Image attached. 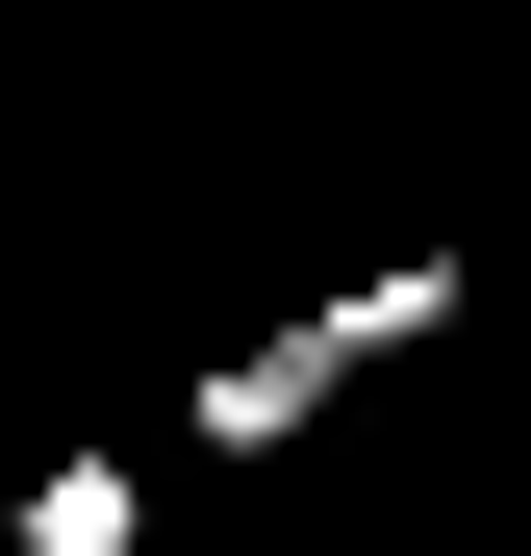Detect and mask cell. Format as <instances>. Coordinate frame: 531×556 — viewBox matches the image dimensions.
Returning <instances> with one entry per match:
<instances>
[{
    "instance_id": "obj_1",
    "label": "cell",
    "mask_w": 531,
    "mask_h": 556,
    "mask_svg": "<svg viewBox=\"0 0 531 556\" xmlns=\"http://www.w3.org/2000/svg\"><path fill=\"white\" fill-rule=\"evenodd\" d=\"M329 405H354V354H329V329H279V354H228V380H203V455H304Z\"/></svg>"
},
{
    "instance_id": "obj_2",
    "label": "cell",
    "mask_w": 531,
    "mask_h": 556,
    "mask_svg": "<svg viewBox=\"0 0 531 556\" xmlns=\"http://www.w3.org/2000/svg\"><path fill=\"white\" fill-rule=\"evenodd\" d=\"M0 556H152V481H127V455H76V481H26Z\"/></svg>"
}]
</instances>
